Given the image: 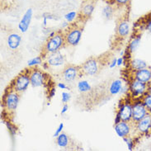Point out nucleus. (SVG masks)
<instances>
[{"mask_svg": "<svg viewBox=\"0 0 151 151\" xmlns=\"http://www.w3.org/2000/svg\"><path fill=\"white\" fill-rule=\"evenodd\" d=\"M66 44L65 38V33L62 31H59L55 33V35L51 37H48V39L45 41V45L42 49V58L45 60L46 55L48 54L54 53L59 51L60 50L63 48Z\"/></svg>", "mask_w": 151, "mask_h": 151, "instance_id": "nucleus-1", "label": "nucleus"}, {"mask_svg": "<svg viewBox=\"0 0 151 151\" xmlns=\"http://www.w3.org/2000/svg\"><path fill=\"white\" fill-rule=\"evenodd\" d=\"M20 101V93L12 88L11 86L7 88L3 96V105L8 113H13L17 108Z\"/></svg>", "mask_w": 151, "mask_h": 151, "instance_id": "nucleus-2", "label": "nucleus"}, {"mask_svg": "<svg viewBox=\"0 0 151 151\" xmlns=\"http://www.w3.org/2000/svg\"><path fill=\"white\" fill-rule=\"evenodd\" d=\"M149 85L147 83H145L143 82L139 81L137 79L132 78L129 82V94L133 98L135 99H141L144 95L148 93Z\"/></svg>", "mask_w": 151, "mask_h": 151, "instance_id": "nucleus-3", "label": "nucleus"}, {"mask_svg": "<svg viewBox=\"0 0 151 151\" xmlns=\"http://www.w3.org/2000/svg\"><path fill=\"white\" fill-rule=\"evenodd\" d=\"M29 85H31L29 70H25L24 71L21 72L20 74L13 79L10 86L15 91L21 94L24 93L25 91L28 88Z\"/></svg>", "mask_w": 151, "mask_h": 151, "instance_id": "nucleus-4", "label": "nucleus"}, {"mask_svg": "<svg viewBox=\"0 0 151 151\" xmlns=\"http://www.w3.org/2000/svg\"><path fill=\"white\" fill-rule=\"evenodd\" d=\"M101 62L98 58H89L81 66V74L83 75H89L93 76L98 73L100 70Z\"/></svg>", "mask_w": 151, "mask_h": 151, "instance_id": "nucleus-5", "label": "nucleus"}, {"mask_svg": "<svg viewBox=\"0 0 151 151\" xmlns=\"http://www.w3.org/2000/svg\"><path fill=\"white\" fill-rule=\"evenodd\" d=\"M82 33H83V28L79 27L73 26L70 27L65 33L66 45L76 46L81 40Z\"/></svg>", "mask_w": 151, "mask_h": 151, "instance_id": "nucleus-6", "label": "nucleus"}, {"mask_svg": "<svg viewBox=\"0 0 151 151\" xmlns=\"http://www.w3.org/2000/svg\"><path fill=\"white\" fill-rule=\"evenodd\" d=\"M148 113L147 108L144 105L141 99H135L132 102V122L134 123L138 122L144 118Z\"/></svg>", "mask_w": 151, "mask_h": 151, "instance_id": "nucleus-7", "label": "nucleus"}, {"mask_svg": "<svg viewBox=\"0 0 151 151\" xmlns=\"http://www.w3.org/2000/svg\"><path fill=\"white\" fill-rule=\"evenodd\" d=\"M29 74L31 79V85L33 88H39L45 85L46 82V76L42 70L37 67H32L31 70H29Z\"/></svg>", "mask_w": 151, "mask_h": 151, "instance_id": "nucleus-8", "label": "nucleus"}, {"mask_svg": "<svg viewBox=\"0 0 151 151\" xmlns=\"http://www.w3.org/2000/svg\"><path fill=\"white\" fill-rule=\"evenodd\" d=\"M117 112L123 122H132V102L131 101H120L117 108Z\"/></svg>", "mask_w": 151, "mask_h": 151, "instance_id": "nucleus-9", "label": "nucleus"}, {"mask_svg": "<svg viewBox=\"0 0 151 151\" xmlns=\"http://www.w3.org/2000/svg\"><path fill=\"white\" fill-rule=\"evenodd\" d=\"M62 78L67 83L74 82L78 77L81 75V68L80 66H75L73 65L65 66L62 71Z\"/></svg>", "mask_w": 151, "mask_h": 151, "instance_id": "nucleus-10", "label": "nucleus"}, {"mask_svg": "<svg viewBox=\"0 0 151 151\" xmlns=\"http://www.w3.org/2000/svg\"><path fill=\"white\" fill-rule=\"evenodd\" d=\"M135 129L139 135H148L151 131V113H148L144 118L135 123Z\"/></svg>", "mask_w": 151, "mask_h": 151, "instance_id": "nucleus-11", "label": "nucleus"}, {"mask_svg": "<svg viewBox=\"0 0 151 151\" xmlns=\"http://www.w3.org/2000/svg\"><path fill=\"white\" fill-rule=\"evenodd\" d=\"M95 0H83L80 8L79 17L82 19H88L92 16L95 8Z\"/></svg>", "mask_w": 151, "mask_h": 151, "instance_id": "nucleus-12", "label": "nucleus"}, {"mask_svg": "<svg viewBox=\"0 0 151 151\" xmlns=\"http://www.w3.org/2000/svg\"><path fill=\"white\" fill-rule=\"evenodd\" d=\"M45 60L51 67H60L65 64V56L59 50V51L54 52V53L48 54L46 55Z\"/></svg>", "mask_w": 151, "mask_h": 151, "instance_id": "nucleus-13", "label": "nucleus"}, {"mask_svg": "<svg viewBox=\"0 0 151 151\" xmlns=\"http://www.w3.org/2000/svg\"><path fill=\"white\" fill-rule=\"evenodd\" d=\"M132 78L137 79L139 81H141L147 83V84H150L151 83V68H145L142 70H137V71H134L132 72Z\"/></svg>", "mask_w": 151, "mask_h": 151, "instance_id": "nucleus-14", "label": "nucleus"}, {"mask_svg": "<svg viewBox=\"0 0 151 151\" xmlns=\"http://www.w3.org/2000/svg\"><path fill=\"white\" fill-rule=\"evenodd\" d=\"M130 33V22L127 18L123 17L119 21L116 27V36L120 39H124Z\"/></svg>", "mask_w": 151, "mask_h": 151, "instance_id": "nucleus-15", "label": "nucleus"}, {"mask_svg": "<svg viewBox=\"0 0 151 151\" xmlns=\"http://www.w3.org/2000/svg\"><path fill=\"white\" fill-rule=\"evenodd\" d=\"M114 129L116 135H118L119 137L123 138V137H127V136L130 135L132 127H131V122H127L122 121L118 124L115 125Z\"/></svg>", "mask_w": 151, "mask_h": 151, "instance_id": "nucleus-16", "label": "nucleus"}, {"mask_svg": "<svg viewBox=\"0 0 151 151\" xmlns=\"http://www.w3.org/2000/svg\"><path fill=\"white\" fill-rule=\"evenodd\" d=\"M32 8H28L24 13L22 18L20 22H19V23H18V29H19L22 33H25L27 32V30H28L29 28V26H30L31 22H32Z\"/></svg>", "mask_w": 151, "mask_h": 151, "instance_id": "nucleus-17", "label": "nucleus"}, {"mask_svg": "<svg viewBox=\"0 0 151 151\" xmlns=\"http://www.w3.org/2000/svg\"><path fill=\"white\" fill-rule=\"evenodd\" d=\"M21 41H22V37H20V35L17 33H12L8 37L7 43H8V47L14 50L20 46Z\"/></svg>", "mask_w": 151, "mask_h": 151, "instance_id": "nucleus-18", "label": "nucleus"}, {"mask_svg": "<svg viewBox=\"0 0 151 151\" xmlns=\"http://www.w3.org/2000/svg\"><path fill=\"white\" fill-rule=\"evenodd\" d=\"M140 41H141V35L140 34L135 35V37H131V39L129 41V44L127 45L128 51L130 53H134L135 51H136L138 47L139 46Z\"/></svg>", "mask_w": 151, "mask_h": 151, "instance_id": "nucleus-19", "label": "nucleus"}, {"mask_svg": "<svg viewBox=\"0 0 151 151\" xmlns=\"http://www.w3.org/2000/svg\"><path fill=\"white\" fill-rule=\"evenodd\" d=\"M129 65H130V69L132 70V72H134V71H137V70L146 68L147 63L140 59H134V60H130Z\"/></svg>", "mask_w": 151, "mask_h": 151, "instance_id": "nucleus-20", "label": "nucleus"}, {"mask_svg": "<svg viewBox=\"0 0 151 151\" xmlns=\"http://www.w3.org/2000/svg\"><path fill=\"white\" fill-rule=\"evenodd\" d=\"M123 81L121 79H116L114 81L111 82L109 87V93L111 95H116L120 93L121 90L123 87Z\"/></svg>", "mask_w": 151, "mask_h": 151, "instance_id": "nucleus-21", "label": "nucleus"}, {"mask_svg": "<svg viewBox=\"0 0 151 151\" xmlns=\"http://www.w3.org/2000/svg\"><path fill=\"white\" fill-rule=\"evenodd\" d=\"M56 143L59 147L60 148H66L68 147L69 144H70V139L68 137V135L65 133H60V135L56 137Z\"/></svg>", "mask_w": 151, "mask_h": 151, "instance_id": "nucleus-22", "label": "nucleus"}, {"mask_svg": "<svg viewBox=\"0 0 151 151\" xmlns=\"http://www.w3.org/2000/svg\"><path fill=\"white\" fill-rule=\"evenodd\" d=\"M114 7H116V6L112 5V4H106V6L103 8V9H102V16L104 17L106 19H111L113 17V15H114Z\"/></svg>", "mask_w": 151, "mask_h": 151, "instance_id": "nucleus-23", "label": "nucleus"}, {"mask_svg": "<svg viewBox=\"0 0 151 151\" xmlns=\"http://www.w3.org/2000/svg\"><path fill=\"white\" fill-rule=\"evenodd\" d=\"M77 88L79 92L81 93H87L91 90V85L89 84V83L86 80H81L77 84Z\"/></svg>", "mask_w": 151, "mask_h": 151, "instance_id": "nucleus-24", "label": "nucleus"}, {"mask_svg": "<svg viewBox=\"0 0 151 151\" xmlns=\"http://www.w3.org/2000/svg\"><path fill=\"white\" fill-rule=\"evenodd\" d=\"M43 58L42 56H37V57L32 58V60H30L27 62V65L28 67H37L38 65H41V64L43 63Z\"/></svg>", "mask_w": 151, "mask_h": 151, "instance_id": "nucleus-25", "label": "nucleus"}, {"mask_svg": "<svg viewBox=\"0 0 151 151\" xmlns=\"http://www.w3.org/2000/svg\"><path fill=\"white\" fill-rule=\"evenodd\" d=\"M142 102H143L144 105L145 106V107L147 108L148 111L151 113V95L150 94L147 93L145 95H144L142 98H141Z\"/></svg>", "mask_w": 151, "mask_h": 151, "instance_id": "nucleus-26", "label": "nucleus"}, {"mask_svg": "<svg viewBox=\"0 0 151 151\" xmlns=\"http://www.w3.org/2000/svg\"><path fill=\"white\" fill-rule=\"evenodd\" d=\"M122 139L127 143V147H128V150L130 151H132L134 150V148H135V140L131 138L130 136H127V137H123Z\"/></svg>", "mask_w": 151, "mask_h": 151, "instance_id": "nucleus-27", "label": "nucleus"}, {"mask_svg": "<svg viewBox=\"0 0 151 151\" xmlns=\"http://www.w3.org/2000/svg\"><path fill=\"white\" fill-rule=\"evenodd\" d=\"M76 18H77V12H74V11L69 12L68 13H66L65 15V19L66 22H68L69 23L74 22Z\"/></svg>", "mask_w": 151, "mask_h": 151, "instance_id": "nucleus-28", "label": "nucleus"}, {"mask_svg": "<svg viewBox=\"0 0 151 151\" xmlns=\"http://www.w3.org/2000/svg\"><path fill=\"white\" fill-rule=\"evenodd\" d=\"M131 3V0H115V6L117 8H127Z\"/></svg>", "mask_w": 151, "mask_h": 151, "instance_id": "nucleus-29", "label": "nucleus"}, {"mask_svg": "<svg viewBox=\"0 0 151 151\" xmlns=\"http://www.w3.org/2000/svg\"><path fill=\"white\" fill-rule=\"evenodd\" d=\"M145 27V30L148 31L149 32L151 33V13L145 17L144 23H141Z\"/></svg>", "mask_w": 151, "mask_h": 151, "instance_id": "nucleus-30", "label": "nucleus"}, {"mask_svg": "<svg viewBox=\"0 0 151 151\" xmlns=\"http://www.w3.org/2000/svg\"><path fill=\"white\" fill-rule=\"evenodd\" d=\"M42 18H43V27H46V25H47V22L49 20H52V19H55V17L53 15H51V14H50V13H44L43 15H42Z\"/></svg>", "mask_w": 151, "mask_h": 151, "instance_id": "nucleus-31", "label": "nucleus"}, {"mask_svg": "<svg viewBox=\"0 0 151 151\" xmlns=\"http://www.w3.org/2000/svg\"><path fill=\"white\" fill-rule=\"evenodd\" d=\"M6 126H7V128L8 129V131L10 132V134L12 135H15L17 134V128L14 125H12V123L9 122H6Z\"/></svg>", "mask_w": 151, "mask_h": 151, "instance_id": "nucleus-32", "label": "nucleus"}, {"mask_svg": "<svg viewBox=\"0 0 151 151\" xmlns=\"http://www.w3.org/2000/svg\"><path fill=\"white\" fill-rule=\"evenodd\" d=\"M70 98H71V95H70V93H67V92L62 93L61 100L63 103H67V102H70Z\"/></svg>", "mask_w": 151, "mask_h": 151, "instance_id": "nucleus-33", "label": "nucleus"}, {"mask_svg": "<svg viewBox=\"0 0 151 151\" xmlns=\"http://www.w3.org/2000/svg\"><path fill=\"white\" fill-rule=\"evenodd\" d=\"M63 128H64V124L63 123H60V125H59V127H57V129H56V131L54 133V137L55 138V137H57L58 135H60V133L62 132V130H63Z\"/></svg>", "mask_w": 151, "mask_h": 151, "instance_id": "nucleus-34", "label": "nucleus"}, {"mask_svg": "<svg viewBox=\"0 0 151 151\" xmlns=\"http://www.w3.org/2000/svg\"><path fill=\"white\" fill-rule=\"evenodd\" d=\"M55 93H56V89H55V88L52 87V88L49 90V93H48V98H49V99L53 98L54 96L55 95Z\"/></svg>", "mask_w": 151, "mask_h": 151, "instance_id": "nucleus-35", "label": "nucleus"}, {"mask_svg": "<svg viewBox=\"0 0 151 151\" xmlns=\"http://www.w3.org/2000/svg\"><path fill=\"white\" fill-rule=\"evenodd\" d=\"M116 66H117V59L113 58L112 60L109 63V68H110V69H113Z\"/></svg>", "mask_w": 151, "mask_h": 151, "instance_id": "nucleus-36", "label": "nucleus"}, {"mask_svg": "<svg viewBox=\"0 0 151 151\" xmlns=\"http://www.w3.org/2000/svg\"><path fill=\"white\" fill-rule=\"evenodd\" d=\"M122 122V118H121V116H120V114H119L118 112L116 111V114L115 116V119H114V123L115 125L116 124H118L119 122Z\"/></svg>", "mask_w": 151, "mask_h": 151, "instance_id": "nucleus-37", "label": "nucleus"}, {"mask_svg": "<svg viewBox=\"0 0 151 151\" xmlns=\"http://www.w3.org/2000/svg\"><path fill=\"white\" fill-rule=\"evenodd\" d=\"M57 87L60 89H66V88H67V85H66L65 83H62V82L58 83Z\"/></svg>", "mask_w": 151, "mask_h": 151, "instance_id": "nucleus-38", "label": "nucleus"}, {"mask_svg": "<svg viewBox=\"0 0 151 151\" xmlns=\"http://www.w3.org/2000/svg\"><path fill=\"white\" fill-rule=\"evenodd\" d=\"M68 110H69V106L66 104V103H65V105L63 106V107H62V110H61V115H64L65 114L66 112L68 111Z\"/></svg>", "mask_w": 151, "mask_h": 151, "instance_id": "nucleus-39", "label": "nucleus"}, {"mask_svg": "<svg viewBox=\"0 0 151 151\" xmlns=\"http://www.w3.org/2000/svg\"><path fill=\"white\" fill-rule=\"evenodd\" d=\"M41 66H42V70H49V64L47 63V61L45 60V61H43V63L41 64Z\"/></svg>", "mask_w": 151, "mask_h": 151, "instance_id": "nucleus-40", "label": "nucleus"}, {"mask_svg": "<svg viewBox=\"0 0 151 151\" xmlns=\"http://www.w3.org/2000/svg\"><path fill=\"white\" fill-rule=\"evenodd\" d=\"M124 64V58L119 57L117 58V66H122Z\"/></svg>", "mask_w": 151, "mask_h": 151, "instance_id": "nucleus-41", "label": "nucleus"}, {"mask_svg": "<svg viewBox=\"0 0 151 151\" xmlns=\"http://www.w3.org/2000/svg\"><path fill=\"white\" fill-rule=\"evenodd\" d=\"M104 1L106 2V4L115 5V0H104Z\"/></svg>", "mask_w": 151, "mask_h": 151, "instance_id": "nucleus-42", "label": "nucleus"}, {"mask_svg": "<svg viewBox=\"0 0 151 151\" xmlns=\"http://www.w3.org/2000/svg\"><path fill=\"white\" fill-rule=\"evenodd\" d=\"M55 32H50L49 33V35H48V36H49V37H53V36H55Z\"/></svg>", "mask_w": 151, "mask_h": 151, "instance_id": "nucleus-43", "label": "nucleus"}, {"mask_svg": "<svg viewBox=\"0 0 151 151\" xmlns=\"http://www.w3.org/2000/svg\"><path fill=\"white\" fill-rule=\"evenodd\" d=\"M148 93L151 95V83L149 85V90H148Z\"/></svg>", "mask_w": 151, "mask_h": 151, "instance_id": "nucleus-44", "label": "nucleus"}]
</instances>
